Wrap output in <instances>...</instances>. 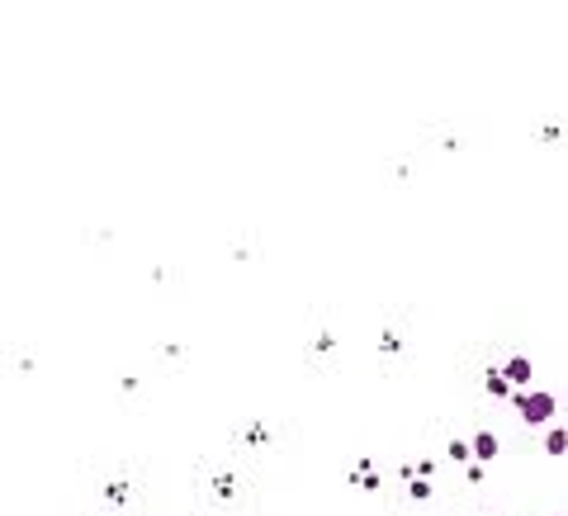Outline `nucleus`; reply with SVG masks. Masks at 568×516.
<instances>
[{
    "label": "nucleus",
    "mask_w": 568,
    "mask_h": 516,
    "mask_svg": "<svg viewBox=\"0 0 568 516\" xmlns=\"http://www.w3.org/2000/svg\"><path fill=\"white\" fill-rule=\"evenodd\" d=\"M517 407H521L526 422H549V417H555V398H549V394H521Z\"/></svg>",
    "instance_id": "obj_1"
},
{
    "label": "nucleus",
    "mask_w": 568,
    "mask_h": 516,
    "mask_svg": "<svg viewBox=\"0 0 568 516\" xmlns=\"http://www.w3.org/2000/svg\"><path fill=\"white\" fill-rule=\"evenodd\" d=\"M474 455H478V459H493V455H497V441H493L488 432H484V436H474Z\"/></svg>",
    "instance_id": "obj_2"
},
{
    "label": "nucleus",
    "mask_w": 568,
    "mask_h": 516,
    "mask_svg": "<svg viewBox=\"0 0 568 516\" xmlns=\"http://www.w3.org/2000/svg\"><path fill=\"white\" fill-rule=\"evenodd\" d=\"M526 380H530V365L526 361H511L507 365V384H526Z\"/></svg>",
    "instance_id": "obj_3"
},
{
    "label": "nucleus",
    "mask_w": 568,
    "mask_h": 516,
    "mask_svg": "<svg viewBox=\"0 0 568 516\" xmlns=\"http://www.w3.org/2000/svg\"><path fill=\"white\" fill-rule=\"evenodd\" d=\"M545 451H549V455H564V451H568V436H564V432H549V436H545Z\"/></svg>",
    "instance_id": "obj_4"
}]
</instances>
